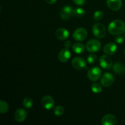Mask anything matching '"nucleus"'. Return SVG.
Instances as JSON below:
<instances>
[{
    "label": "nucleus",
    "instance_id": "1",
    "mask_svg": "<svg viewBox=\"0 0 125 125\" xmlns=\"http://www.w3.org/2000/svg\"><path fill=\"white\" fill-rule=\"evenodd\" d=\"M108 31L112 35H121L125 32V23L120 20L112 21L109 24Z\"/></svg>",
    "mask_w": 125,
    "mask_h": 125
},
{
    "label": "nucleus",
    "instance_id": "2",
    "mask_svg": "<svg viewBox=\"0 0 125 125\" xmlns=\"http://www.w3.org/2000/svg\"><path fill=\"white\" fill-rule=\"evenodd\" d=\"M92 33L95 37L103 39L106 34V29L104 25L101 23H96L92 26Z\"/></svg>",
    "mask_w": 125,
    "mask_h": 125
},
{
    "label": "nucleus",
    "instance_id": "3",
    "mask_svg": "<svg viewBox=\"0 0 125 125\" xmlns=\"http://www.w3.org/2000/svg\"><path fill=\"white\" fill-rule=\"evenodd\" d=\"M101 70L100 67L95 66L92 67L87 72V77L91 81H96L101 76Z\"/></svg>",
    "mask_w": 125,
    "mask_h": 125
},
{
    "label": "nucleus",
    "instance_id": "4",
    "mask_svg": "<svg viewBox=\"0 0 125 125\" xmlns=\"http://www.w3.org/2000/svg\"><path fill=\"white\" fill-rule=\"evenodd\" d=\"M101 42L96 39H91L85 45V48L90 52H98L101 48Z\"/></svg>",
    "mask_w": 125,
    "mask_h": 125
},
{
    "label": "nucleus",
    "instance_id": "5",
    "mask_svg": "<svg viewBox=\"0 0 125 125\" xmlns=\"http://www.w3.org/2000/svg\"><path fill=\"white\" fill-rule=\"evenodd\" d=\"M87 31L83 28H79L76 29L73 34V39L76 41H83L87 37Z\"/></svg>",
    "mask_w": 125,
    "mask_h": 125
},
{
    "label": "nucleus",
    "instance_id": "6",
    "mask_svg": "<svg viewBox=\"0 0 125 125\" xmlns=\"http://www.w3.org/2000/svg\"><path fill=\"white\" fill-rule=\"evenodd\" d=\"M101 84L104 87H110L114 82V76L110 73H105L101 78Z\"/></svg>",
    "mask_w": 125,
    "mask_h": 125
},
{
    "label": "nucleus",
    "instance_id": "7",
    "mask_svg": "<svg viewBox=\"0 0 125 125\" xmlns=\"http://www.w3.org/2000/svg\"><path fill=\"white\" fill-rule=\"evenodd\" d=\"M100 66L105 70H109L112 66V60L108 55H103L99 59Z\"/></svg>",
    "mask_w": 125,
    "mask_h": 125
},
{
    "label": "nucleus",
    "instance_id": "8",
    "mask_svg": "<svg viewBox=\"0 0 125 125\" xmlns=\"http://www.w3.org/2000/svg\"><path fill=\"white\" fill-rule=\"evenodd\" d=\"M72 67L76 70H81L86 67V62L81 57H76L72 61Z\"/></svg>",
    "mask_w": 125,
    "mask_h": 125
},
{
    "label": "nucleus",
    "instance_id": "9",
    "mask_svg": "<svg viewBox=\"0 0 125 125\" xmlns=\"http://www.w3.org/2000/svg\"><path fill=\"white\" fill-rule=\"evenodd\" d=\"M73 11H74V9H73L71 6H66L63 7L60 12V17H61V19L63 20H67L70 19L72 16L74 14Z\"/></svg>",
    "mask_w": 125,
    "mask_h": 125
},
{
    "label": "nucleus",
    "instance_id": "10",
    "mask_svg": "<svg viewBox=\"0 0 125 125\" xmlns=\"http://www.w3.org/2000/svg\"><path fill=\"white\" fill-rule=\"evenodd\" d=\"M42 105L46 110H50L54 106V101L50 95H46L42 99Z\"/></svg>",
    "mask_w": 125,
    "mask_h": 125
},
{
    "label": "nucleus",
    "instance_id": "11",
    "mask_svg": "<svg viewBox=\"0 0 125 125\" xmlns=\"http://www.w3.org/2000/svg\"><path fill=\"white\" fill-rule=\"evenodd\" d=\"M117 119L112 114H106L101 119V125H115L117 123Z\"/></svg>",
    "mask_w": 125,
    "mask_h": 125
},
{
    "label": "nucleus",
    "instance_id": "12",
    "mask_svg": "<svg viewBox=\"0 0 125 125\" xmlns=\"http://www.w3.org/2000/svg\"><path fill=\"white\" fill-rule=\"evenodd\" d=\"M27 117V112L23 109H18L15 112L14 118L16 122L21 123L25 120Z\"/></svg>",
    "mask_w": 125,
    "mask_h": 125
},
{
    "label": "nucleus",
    "instance_id": "13",
    "mask_svg": "<svg viewBox=\"0 0 125 125\" xmlns=\"http://www.w3.org/2000/svg\"><path fill=\"white\" fill-rule=\"evenodd\" d=\"M117 45L114 43L110 42L106 44L103 48V51L108 56H111L113 55L117 52Z\"/></svg>",
    "mask_w": 125,
    "mask_h": 125
},
{
    "label": "nucleus",
    "instance_id": "14",
    "mask_svg": "<svg viewBox=\"0 0 125 125\" xmlns=\"http://www.w3.org/2000/svg\"><path fill=\"white\" fill-rule=\"evenodd\" d=\"M55 36L59 40H66L69 36V32L67 29H65V28H58V29H56V32H55Z\"/></svg>",
    "mask_w": 125,
    "mask_h": 125
},
{
    "label": "nucleus",
    "instance_id": "15",
    "mask_svg": "<svg viewBox=\"0 0 125 125\" xmlns=\"http://www.w3.org/2000/svg\"><path fill=\"white\" fill-rule=\"evenodd\" d=\"M107 5L112 10L117 11L122 7V0H107Z\"/></svg>",
    "mask_w": 125,
    "mask_h": 125
},
{
    "label": "nucleus",
    "instance_id": "16",
    "mask_svg": "<svg viewBox=\"0 0 125 125\" xmlns=\"http://www.w3.org/2000/svg\"><path fill=\"white\" fill-rule=\"evenodd\" d=\"M71 57V52L68 48L62 49L58 54V59L61 62H67Z\"/></svg>",
    "mask_w": 125,
    "mask_h": 125
},
{
    "label": "nucleus",
    "instance_id": "17",
    "mask_svg": "<svg viewBox=\"0 0 125 125\" xmlns=\"http://www.w3.org/2000/svg\"><path fill=\"white\" fill-rule=\"evenodd\" d=\"M113 70L117 74H123L125 73V65L119 62H116L113 65Z\"/></svg>",
    "mask_w": 125,
    "mask_h": 125
},
{
    "label": "nucleus",
    "instance_id": "18",
    "mask_svg": "<svg viewBox=\"0 0 125 125\" xmlns=\"http://www.w3.org/2000/svg\"><path fill=\"white\" fill-rule=\"evenodd\" d=\"M72 49L76 54H82L85 51V46L81 43L76 42L73 44Z\"/></svg>",
    "mask_w": 125,
    "mask_h": 125
},
{
    "label": "nucleus",
    "instance_id": "19",
    "mask_svg": "<svg viewBox=\"0 0 125 125\" xmlns=\"http://www.w3.org/2000/svg\"><path fill=\"white\" fill-rule=\"evenodd\" d=\"M9 106L7 102L4 101V100H1L0 101V113L6 114L8 112Z\"/></svg>",
    "mask_w": 125,
    "mask_h": 125
},
{
    "label": "nucleus",
    "instance_id": "20",
    "mask_svg": "<svg viewBox=\"0 0 125 125\" xmlns=\"http://www.w3.org/2000/svg\"><path fill=\"white\" fill-rule=\"evenodd\" d=\"M91 90L95 94H100L102 91V86L98 83H93L91 85Z\"/></svg>",
    "mask_w": 125,
    "mask_h": 125
},
{
    "label": "nucleus",
    "instance_id": "21",
    "mask_svg": "<svg viewBox=\"0 0 125 125\" xmlns=\"http://www.w3.org/2000/svg\"><path fill=\"white\" fill-rule=\"evenodd\" d=\"M23 105L25 108L30 109L33 106V101L31 98L27 97L23 100Z\"/></svg>",
    "mask_w": 125,
    "mask_h": 125
},
{
    "label": "nucleus",
    "instance_id": "22",
    "mask_svg": "<svg viewBox=\"0 0 125 125\" xmlns=\"http://www.w3.org/2000/svg\"><path fill=\"white\" fill-rule=\"evenodd\" d=\"M73 13H74L76 17L81 18V17H83L85 15V10L81 7H77V8H75L74 9Z\"/></svg>",
    "mask_w": 125,
    "mask_h": 125
},
{
    "label": "nucleus",
    "instance_id": "23",
    "mask_svg": "<svg viewBox=\"0 0 125 125\" xmlns=\"http://www.w3.org/2000/svg\"><path fill=\"white\" fill-rule=\"evenodd\" d=\"M104 17V13L101 10H97L94 13V17H93V18L95 21H98L101 20Z\"/></svg>",
    "mask_w": 125,
    "mask_h": 125
},
{
    "label": "nucleus",
    "instance_id": "24",
    "mask_svg": "<svg viewBox=\"0 0 125 125\" xmlns=\"http://www.w3.org/2000/svg\"><path fill=\"white\" fill-rule=\"evenodd\" d=\"M64 108L61 106H57L54 109V113L56 116H62L64 114Z\"/></svg>",
    "mask_w": 125,
    "mask_h": 125
},
{
    "label": "nucleus",
    "instance_id": "25",
    "mask_svg": "<svg viewBox=\"0 0 125 125\" xmlns=\"http://www.w3.org/2000/svg\"><path fill=\"white\" fill-rule=\"evenodd\" d=\"M87 62L89 63L92 64V63H95L96 62V61H97V56H96V54H94V52H92V54L88 55L87 57Z\"/></svg>",
    "mask_w": 125,
    "mask_h": 125
},
{
    "label": "nucleus",
    "instance_id": "26",
    "mask_svg": "<svg viewBox=\"0 0 125 125\" xmlns=\"http://www.w3.org/2000/svg\"><path fill=\"white\" fill-rule=\"evenodd\" d=\"M125 37L122 36L120 35H118L115 38V42L118 44H122L124 42Z\"/></svg>",
    "mask_w": 125,
    "mask_h": 125
},
{
    "label": "nucleus",
    "instance_id": "27",
    "mask_svg": "<svg viewBox=\"0 0 125 125\" xmlns=\"http://www.w3.org/2000/svg\"><path fill=\"white\" fill-rule=\"evenodd\" d=\"M73 2L78 6H83L85 4L86 0H73Z\"/></svg>",
    "mask_w": 125,
    "mask_h": 125
},
{
    "label": "nucleus",
    "instance_id": "28",
    "mask_svg": "<svg viewBox=\"0 0 125 125\" xmlns=\"http://www.w3.org/2000/svg\"><path fill=\"white\" fill-rule=\"evenodd\" d=\"M64 46L66 48L69 49L72 46V42H71L70 40H67V41H66L65 42Z\"/></svg>",
    "mask_w": 125,
    "mask_h": 125
},
{
    "label": "nucleus",
    "instance_id": "29",
    "mask_svg": "<svg viewBox=\"0 0 125 125\" xmlns=\"http://www.w3.org/2000/svg\"><path fill=\"white\" fill-rule=\"evenodd\" d=\"M44 1L49 4H53L57 1V0H44Z\"/></svg>",
    "mask_w": 125,
    "mask_h": 125
},
{
    "label": "nucleus",
    "instance_id": "30",
    "mask_svg": "<svg viewBox=\"0 0 125 125\" xmlns=\"http://www.w3.org/2000/svg\"><path fill=\"white\" fill-rule=\"evenodd\" d=\"M124 37H125V33H124Z\"/></svg>",
    "mask_w": 125,
    "mask_h": 125
},
{
    "label": "nucleus",
    "instance_id": "31",
    "mask_svg": "<svg viewBox=\"0 0 125 125\" xmlns=\"http://www.w3.org/2000/svg\"></svg>",
    "mask_w": 125,
    "mask_h": 125
}]
</instances>
